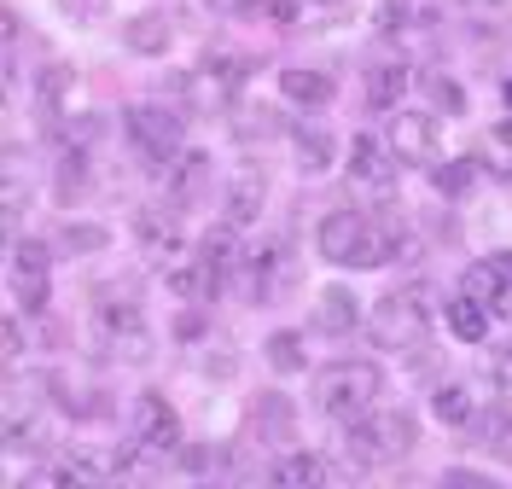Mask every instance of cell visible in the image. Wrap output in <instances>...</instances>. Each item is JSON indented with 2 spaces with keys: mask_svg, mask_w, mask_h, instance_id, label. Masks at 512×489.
<instances>
[{
  "mask_svg": "<svg viewBox=\"0 0 512 489\" xmlns=\"http://www.w3.org/2000/svg\"><path fill=\"white\" fill-rule=\"evenodd\" d=\"M315 245L338 268H384L408 251V233L390 216H361V210H332L315 228Z\"/></svg>",
  "mask_w": 512,
  "mask_h": 489,
  "instance_id": "cell-1",
  "label": "cell"
},
{
  "mask_svg": "<svg viewBox=\"0 0 512 489\" xmlns=\"http://www.w3.org/2000/svg\"><path fill=\"white\" fill-rule=\"evenodd\" d=\"M414 443H419V420L408 408H373V414L350 420V431H344L350 466H390V460L408 455Z\"/></svg>",
  "mask_w": 512,
  "mask_h": 489,
  "instance_id": "cell-2",
  "label": "cell"
},
{
  "mask_svg": "<svg viewBox=\"0 0 512 489\" xmlns=\"http://www.w3.org/2000/svg\"><path fill=\"white\" fill-rule=\"evenodd\" d=\"M431 326H437V303H431V286H402V292H390L373 309V338H379L384 350H408V356H419L425 344H431Z\"/></svg>",
  "mask_w": 512,
  "mask_h": 489,
  "instance_id": "cell-3",
  "label": "cell"
},
{
  "mask_svg": "<svg viewBox=\"0 0 512 489\" xmlns=\"http://www.w3.org/2000/svg\"><path fill=\"white\" fill-rule=\"evenodd\" d=\"M379 396H384V373L373 367V361H332V367L315 379V408L326 414V420H338V425L373 414Z\"/></svg>",
  "mask_w": 512,
  "mask_h": 489,
  "instance_id": "cell-4",
  "label": "cell"
},
{
  "mask_svg": "<svg viewBox=\"0 0 512 489\" xmlns=\"http://www.w3.org/2000/svg\"><path fill=\"white\" fill-rule=\"evenodd\" d=\"M181 111H169V105H128L123 111V134H128V152L134 163L146 169V175H163V169H175L181 163Z\"/></svg>",
  "mask_w": 512,
  "mask_h": 489,
  "instance_id": "cell-5",
  "label": "cell"
},
{
  "mask_svg": "<svg viewBox=\"0 0 512 489\" xmlns=\"http://www.w3.org/2000/svg\"><path fill=\"white\" fill-rule=\"evenodd\" d=\"M175 449H181V420H175V408H169L158 391H140V402H134V449H128L117 466L169 460Z\"/></svg>",
  "mask_w": 512,
  "mask_h": 489,
  "instance_id": "cell-6",
  "label": "cell"
},
{
  "mask_svg": "<svg viewBox=\"0 0 512 489\" xmlns=\"http://www.w3.org/2000/svg\"><path fill=\"white\" fill-rule=\"evenodd\" d=\"M245 59L239 53H204L198 65L181 76V94H187V105H198V111H216V105H227V99L245 88Z\"/></svg>",
  "mask_w": 512,
  "mask_h": 489,
  "instance_id": "cell-7",
  "label": "cell"
},
{
  "mask_svg": "<svg viewBox=\"0 0 512 489\" xmlns=\"http://www.w3.org/2000/svg\"><path fill=\"white\" fill-rule=\"evenodd\" d=\"M437 146H443V134H437L431 111H408V105L390 111V152L402 158V169H431Z\"/></svg>",
  "mask_w": 512,
  "mask_h": 489,
  "instance_id": "cell-8",
  "label": "cell"
},
{
  "mask_svg": "<svg viewBox=\"0 0 512 489\" xmlns=\"http://www.w3.org/2000/svg\"><path fill=\"white\" fill-rule=\"evenodd\" d=\"M396 175H402V158L390 152V140H379V134H355L350 140V181L355 187H367V193H390Z\"/></svg>",
  "mask_w": 512,
  "mask_h": 489,
  "instance_id": "cell-9",
  "label": "cell"
},
{
  "mask_svg": "<svg viewBox=\"0 0 512 489\" xmlns=\"http://www.w3.org/2000/svg\"><path fill=\"white\" fill-rule=\"evenodd\" d=\"M99 338H105L117 356H128V361H146V356H152V332H146V321H140V309H134V303H123V297L99 303Z\"/></svg>",
  "mask_w": 512,
  "mask_h": 489,
  "instance_id": "cell-10",
  "label": "cell"
},
{
  "mask_svg": "<svg viewBox=\"0 0 512 489\" xmlns=\"http://www.w3.org/2000/svg\"><path fill=\"white\" fill-rule=\"evenodd\" d=\"M47 268H53V257H47V245L41 239H18L12 245V297H18V309H47Z\"/></svg>",
  "mask_w": 512,
  "mask_h": 489,
  "instance_id": "cell-11",
  "label": "cell"
},
{
  "mask_svg": "<svg viewBox=\"0 0 512 489\" xmlns=\"http://www.w3.org/2000/svg\"><path fill=\"white\" fill-rule=\"evenodd\" d=\"M466 292L478 297L489 315L512 321V251H495V257L472 262V268H466Z\"/></svg>",
  "mask_w": 512,
  "mask_h": 489,
  "instance_id": "cell-12",
  "label": "cell"
},
{
  "mask_svg": "<svg viewBox=\"0 0 512 489\" xmlns=\"http://www.w3.org/2000/svg\"><path fill=\"white\" fill-rule=\"evenodd\" d=\"M134 239H140V257L158 262V268H175V262L187 257V239H181V228L163 210H140L134 216Z\"/></svg>",
  "mask_w": 512,
  "mask_h": 489,
  "instance_id": "cell-13",
  "label": "cell"
},
{
  "mask_svg": "<svg viewBox=\"0 0 512 489\" xmlns=\"http://www.w3.org/2000/svg\"><path fill=\"white\" fill-rule=\"evenodd\" d=\"M163 280H169V297H181V303H210V297L222 292V280L210 274V262L198 257H181L175 268H163Z\"/></svg>",
  "mask_w": 512,
  "mask_h": 489,
  "instance_id": "cell-14",
  "label": "cell"
},
{
  "mask_svg": "<svg viewBox=\"0 0 512 489\" xmlns=\"http://www.w3.org/2000/svg\"><path fill=\"white\" fill-rule=\"evenodd\" d=\"M210 175H216V163L204 158V152H187V158L169 169V204H175V210L204 204V193H210Z\"/></svg>",
  "mask_w": 512,
  "mask_h": 489,
  "instance_id": "cell-15",
  "label": "cell"
},
{
  "mask_svg": "<svg viewBox=\"0 0 512 489\" xmlns=\"http://www.w3.org/2000/svg\"><path fill=\"white\" fill-rule=\"evenodd\" d=\"M262 198H268V181H262V169L239 163V169H233V181H227V222H233V228L256 222V216H262Z\"/></svg>",
  "mask_w": 512,
  "mask_h": 489,
  "instance_id": "cell-16",
  "label": "cell"
},
{
  "mask_svg": "<svg viewBox=\"0 0 512 489\" xmlns=\"http://www.w3.org/2000/svg\"><path fill=\"white\" fill-rule=\"evenodd\" d=\"M408 82H414L408 59H384V65H373L367 70V105H373V111H396L402 94H408Z\"/></svg>",
  "mask_w": 512,
  "mask_h": 489,
  "instance_id": "cell-17",
  "label": "cell"
},
{
  "mask_svg": "<svg viewBox=\"0 0 512 489\" xmlns=\"http://www.w3.org/2000/svg\"><path fill=\"white\" fill-rule=\"evenodd\" d=\"M274 484H286V489H309V484H338V466L326 455H286L280 466H274Z\"/></svg>",
  "mask_w": 512,
  "mask_h": 489,
  "instance_id": "cell-18",
  "label": "cell"
},
{
  "mask_svg": "<svg viewBox=\"0 0 512 489\" xmlns=\"http://www.w3.org/2000/svg\"><path fill=\"white\" fill-rule=\"evenodd\" d=\"M443 315H448V332H454L460 344H483V338H489V309H483V303H478L472 292L448 297Z\"/></svg>",
  "mask_w": 512,
  "mask_h": 489,
  "instance_id": "cell-19",
  "label": "cell"
},
{
  "mask_svg": "<svg viewBox=\"0 0 512 489\" xmlns=\"http://www.w3.org/2000/svg\"><path fill=\"white\" fill-rule=\"evenodd\" d=\"M355 321H361V309H355V292H344V286H326L315 303V332H355Z\"/></svg>",
  "mask_w": 512,
  "mask_h": 489,
  "instance_id": "cell-20",
  "label": "cell"
},
{
  "mask_svg": "<svg viewBox=\"0 0 512 489\" xmlns=\"http://www.w3.org/2000/svg\"><path fill=\"white\" fill-rule=\"evenodd\" d=\"M70 88H76V70L70 65H47L41 70V88H35V111H41V123H59L64 117Z\"/></svg>",
  "mask_w": 512,
  "mask_h": 489,
  "instance_id": "cell-21",
  "label": "cell"
},
{
  "mask_svg": "<svg viewBox=\"0 0 512 489\" xmlns=\"http://www.w3.org/2000/svg\"><path fill=\"white\" fill-rule=\"evenodd\" d=\"M280 88L297 105H326L332 99V76L326 70H309V65H291V70H280Z\"/></svg>",
  "mask_w": 512,
  "mask_h": 489,
  "instance_id": "cell-22",
  "label": "cell"
},
{
  "mask_svg": "<svg viewBox=\"0 0 512 489\" xmlns=\"http://www.w3.org/2000/svg\"><path fill=\"white\" fill-rule=\"evenodd\" d=\"M198 257L210 262V274H216V280H227V274H233V262H239V233H233V222L204 233V239H198Z\"/></svg>",
  "mask_w": 512,
  "mask_h": 489,
  "instance_id": "cell-23",
  "label": "cell"
},
{
  "mask_svg": "<svg viewBox=\"0 0 512 489\" xmlns=\"http://www.w3.org/2000/svg\"><path fill=\"white\" fill-rule=\"evenodd\" d=\"M123 41L134 53H169V18L163 12H140V18H128Z\"/></svg>",
  "mask_w": 512,
  "mask_h": 489,
  "instance_id": "cell-24",
  "label": "cell"
},
{
  "mask_svg": "<svg viewBox=\"0 0 512 489\" xmlns=\"http://www.w3.org/2000/svg\"><path fill=\"white\" fill-rule=\"evenodd\" d=\"M431 414L443 425H466L472 420V396H466V385H437L431 391Z\"/></svg>",
  "mask_w": 512,
  "mask_h": 489,
  "instance_id": "cell-25",
  "label": "cell"
},
{
  "mask_svg": "<svg viewBox=\"0 0 512 489\" xmlns=\"http://www.w3.org/2000/svg\"><path fill=\"white\" fill-rule=\"evenodd\" d=\"M291 140H297V158H303V175H320V169L332 163V140H326V129H309V123H303V129L291 134Z\"/></svg>",
  "mask_w": 512,
  "mask_h": 489,
  "instance_id": "cell-26",
  "label": "cell"
},
{
  "mask_svg": "<svg viewBox=\"0 0 512 489\" xmlns=\"http://www.w3.org/2000/svg\"><path fill=\"white\" fill-rule=\"evenodd\" d=\"M268 361H274V367H280V373H303V332H274V338H268Z\"/></svg>",
  "mask_w": 512,
  "mask_h": 489,
  "instance_id": "cell-27",
  "label": "cell"
},
{
  "mask_svg": "<svg viewBox=\"0 0 512 489\" xmlns=\"http://www.w3.org/2000/svg\"><path fill=\"white\" fill-rule=\"evenodd\" d=\"M6 449H12V455H24V449H47V425L12 414V420H6Z\"/></svg>",
  "mask_w": 512,
  "mask_h": 489,
  "instance_id": "cell-28",
  "label": "cell"
},
{
  "mask_svg": "<svg viewBox=\"0 0 512 489\" xmlns=\"http://www.w3.org/2000/svg\"><path fill=\"white\" fill-rule=\"evenodd\" d=\"M466 12L478 18L483 30H495V35H512V0H466Z\"/></svg>",
  "mask_w": 512,
  "mask_h": 489,
  "instance_id": "cell-29",
  "label": "cell"
},
{
  "mask_svg": "<svg viewBox=\"0 0 512 489\" xmlns=\"http://www.w3.org/2000/svg\"><path fill=\"white\" fill-rule=\"evenodd\" d=\"M483 437H489V449L512 455V402H495V408L483 414Z\"/></svg>",
  "mask_w": 512,
  "mask_h": 489,
  "instance_id": "cell-30",
  "label": "cell"
},
{
  "mask_svg": "<svg viewBox=\"0 0 512 489\" xmlns=\"http://www.w3.org/2000/svg\"><path fill=\"white\" fill-rule=\"evenodd\" d=\"M483 367H489V379H495L501 391H512V338H507V344H495V350H489V361H483Z\"/></svg>",
  "mask_w": 512,
  "mask_h": 489,
  "instance_id": "cell-31",
  "label": "cell"
},
{
  "mask_svg": "<svg viewBox=\"0 0 512 489\" xmlns=\"http://www.w3.org/2000/svg\"><path fill=\"white\" fill-rule=\"evenodd\" d=\"M489 158H495V169H501V175H512V117L489 134Z\"/></svg>",
  "mask_w": 512,
  "mask_h": 489,
  "instance_id": "cell-32",
  "label": "cell"
},
{
  "mask_svg": "<svg viewBox=\"0 0 512 489\" xmlns=\"http://www.w3.org/2000/svg\"><path fill=\"white\" fill-rule=\"evenodd\" d=\"M239 12H251V18H291L297 6L291 0H239Z\"/></svg>",
  "mask_w": 512,
  "mask_h": 489,
  "instance_id": "cell-33",
  "label": "cell"
},
{
  "mask_svg": "<svg viewBox=\"0 0 512 489\" xmlns=\"http://www.w3.org/2000/svg\"><path fill=\"white\" fill-rule=\"evenodd\" d=\"M64 245H70V251H76V245H82V251H99V245H105V233H99V228H64Z\"/></svg>",
  "mask_w": 512,
  "mask_h": 489,
  "instance_id": "cell-34",
  "label": "cell"
},
{
  "mask_svg": "<svg viewBox=\"0 0 512 489\" xmlns=\"http://www.w3.org/2000/svg\"><path fill=\"white\" fill-rule=\"evenodd\" d=\"M437 187H443V193H460V187H466V169H437Z\"/></svg>",
  "mask_w": 512,
  "mask_h": 489,
  "instance_id": "cell-35",
  "label": "cell"
},
{
  "mask_svg": "<svg viewBox=\"0 0 512 489\" xmlns=\"http://www.w3.org/2000/svg\"><path fill=\"white\" fill-rule=\"evenodd\" d=\"M6 356L12 361L24 356V332H18V321H6Z\"/></svg>",
  "mask_w": 512,
  "mask_h": 489,
  "instance_id": "cell-36",
  "label": "cell"
},
{
  "mask_svg": "<svg viewBox=\"0 0 512 489\" xmlns=\"http://www.w3.org/2000/svg\"><path fill=\"white\" fill-rule=\"evenodd\" d=\"M204 6H239V0H204Z\"/></svg>",
  "mask_w": 512,
  "mask_h": 489,
  "instance_id": "cell-37",
  "label": "cell"
},
{
  "mask_svg": "<svg viewBox=\"0 0 512 489\" xmlns=\"http://www.w3.org/2000/svg\"><path fill=\"white\" fill-rule=\"evenodd\" d=\"M507 94H512V82H507Z\"/></svg>",
  "mask_w": 512,
  "mask_h": 489,
  "instance_id": "cell-38",
  "label": "cell"
}]
</instances>
